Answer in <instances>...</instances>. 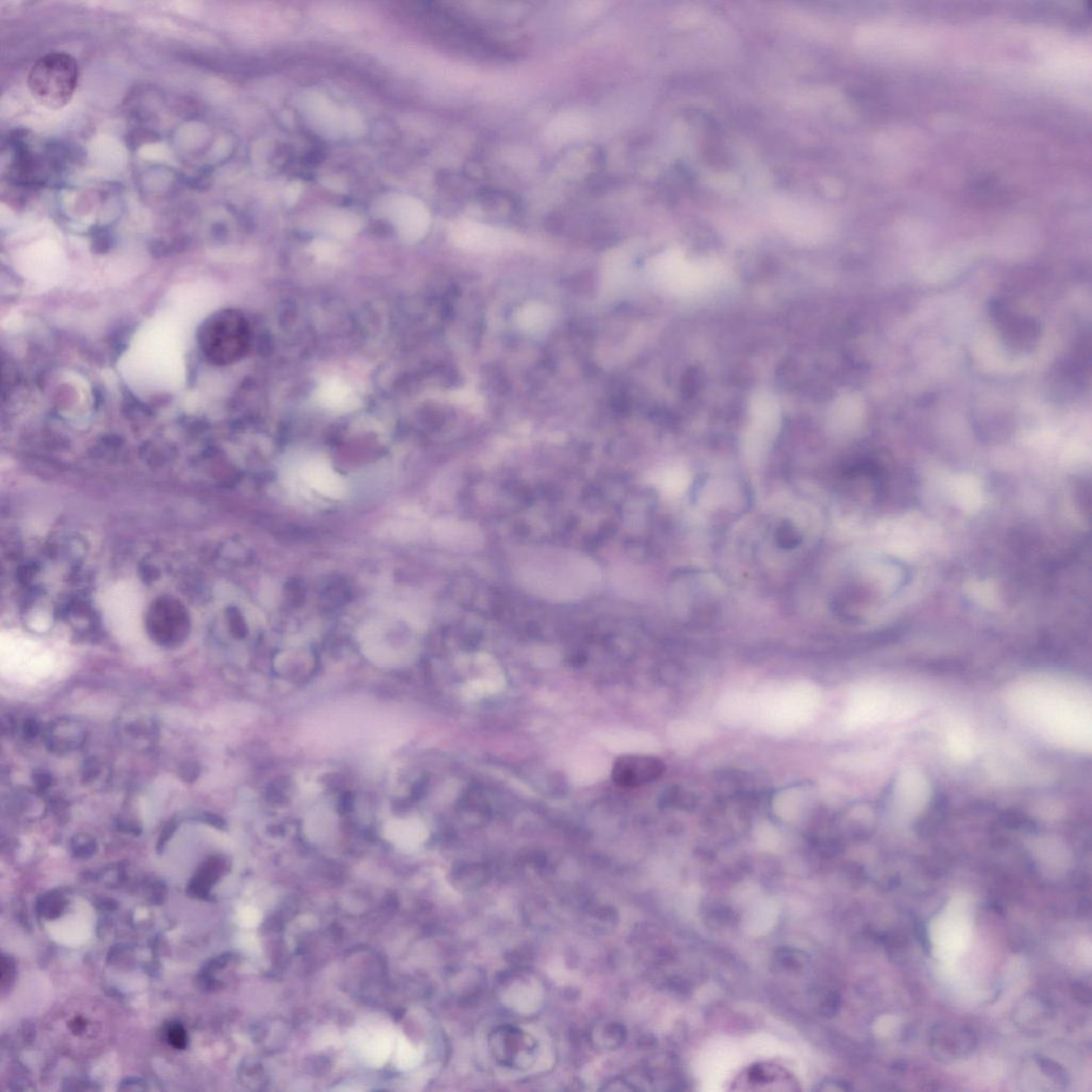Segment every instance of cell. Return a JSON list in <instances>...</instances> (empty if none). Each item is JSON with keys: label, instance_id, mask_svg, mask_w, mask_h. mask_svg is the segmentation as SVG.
<instances>
[{"label": "cell", "instance_id": "7c38bea8", "mask_svg": "<svg viewBox=\"0 0 1092 1092\" xmlns=\"http://www.w3.org/2000/svg\"><path fill=\"white\" fill-rule=\"evenodd\" d=\"M589 119L583 113L568 111L561 113L547 126L546 137L550 143L564 144L579 139L588 134Z\"/></svg>", "mask_w": 1092, "mask_h": 1092}, {"label": "cell", "instance_id": "e0dca14e", "mask_svg": "<svg viewBox=\"0 0 1092 1092\" xmlns=\"http://www.w3.org/2000/svg\"><path fill=\"white\" fill-rule=\"evenodd\" d=\"M550 317L545 307L539 305L527 306L519 316V325L531 332H538L546 328Z\"/></svg>", "mask_w": 1092, "mask_h": 1092}, {"label": "cell", "instance_id": "277c9868", "mask_svg": "<svg viewBox=\"0 0 1092 1092\" xmlns=\"http://www.w3.org/2000/svg\"><path fill=\"white\" fill-rule=\"evenodd\" d=\"M449 234L458 247L474 252L498 251L508 247L513 241L512 236L505 231L471 220L455 222Z\"/></svg>", "mask_w": 1092, "mask_h": 1092}, {"label": "cell", "instance_id": "5bb4252c", "mask_svg": "<svg viewBox=\"0 0 1092 1092\" xmlns=\"http://www.w3.org/2000/svg\"><path fill=\"white\" fill-rule=\"evenodd\" d=\"M320 403L335 411H347L357 405V397L346 383L329 379L321 385L318 393Z\"/></svg>", "mask_w": 1092, "mask_h": 1092}, {"label": "cell", "instance_id": "7a4b0ae2", "mask_svg": "<svg viewBox=\"0 0 1092 1092\" xmlns=\"http://www.w3.org/2000/svg\"><path fill=\"white\" fill-rule=\"evenodd\" d=\"M79 69L77 60L65 53H51L37 61L28 74L32 97L49 110L68 105L77 91Z\"/></svg>", "mask_w": 1092, "mask_h": 1092}, {"label": "cell", "instance_id": "9a60e30c", "mask_svg": "<svg viewBox=\"0 0 1092 1092\" xmlns=\"http://www.w3.org/2000/svg\"><path fill=\"white\" fill-rule=\"evenodd\" d=\"M316 16L329 26L345 31L354 30L358 27L357 18L352 14L337 7H320L317 9Z\"/></svg>", "mask_w": 1092, "mask_h": 1092}, {"label": "cell", "instance_id": "ffe728a7", "mask_svg": "<svg viewBox=\"0 0 1092 1092\" xmlns=\"http://www.w3.org/2000/svg\"><path fill=\"white\" fill-rule=\"evenodd\" d=\"M312 251L321 261H332L338 254L337 245L325 240L315 241L313 245H312Z\"/></svg>", "mask_w": 1092, "mask_h": 1092}, {"label": "cell", "instance_id": "5b68a950", "mask_svg": "<svg viewBox=\"0 0 1092 1092\" xmlns=\"http://www.w3.org/2000/svg\"><path fill=\"white\" fill-rule=\"evenodd\" d=\"M665 770L663 760L655 756L628 754L616 760L612 777L619 787L635 788L656 781Z\"/></svg>", "mask_w": 1092, "mask_h": 1092}, {"label": "cell", "instance_id": "d6986e66", "mask_svg": "<svg viewBox=\"0 0 1092 1092\" xmlns=\"http://www.w3.org/2000/svg\"><path fill=\"white\" fill-rule=\"evenodd\" d=\"M364 122L360 113L354 110L344 111V134L350 137H358L363 134Z\"/></svg>", "mask_w": 1092, "mask_h": 1092}, {"label": "cell", "instance_id": "ac0fdd59", "mask_svg": "<svg viewBox=\"0 0 1092 1092\" xmlns=\"http://www.w3.org/2000/svg\"><path fill=\"white\" fill-rule=\"evenodd\" d=\"M1035 1061H1036L1039 1069L1042 1070L1046 1076L1049 1077V1079L1055 1082V1084L1062 1087V1089H1067V1087L1069 1086V1073H1068L1065 1068L1061 1066L1060 1063L1049 1060V1058L1042 1055L1035 1056Z\"/></svg>", "mask_w": 1092, "mask_h": 1092}, {"label": "cell", "instance_id": "52a82bcc", "mask_svg": "<svg viewBox=\"0 0 1092 1092\" xmlns=\"http://www.w3.org/2000/svg\"><path fill=\"white\" fill-rule=\"evenodd\" d=\"M390 216L401 238L416 243L427 234L432 224L428 208L412 197H399L391 202Z\"/></svg>", "mask_w": 1092, "mask_h": 1092}, {"label": "cell", "instance_id": "44dd1931", "mask_svg": "<svg viewBox=\"0 0 1092 1092\" xmlns=\"http://www.w3.org/2000/svg\"><path fill=\"white\" fill-rule=\"evenodd\" d=\"M168 1040L172 1047L178 1049L185 1048L187 1046V1035L185 1029L181 1025L172 1024L168 1029Z\"/></svg>", "mask_w": 1092, "mask_h": 1092}, {"label": "cell", "instance_id": "4fadbf2b", "mask_svg": "<svg viewBox=\"0 0 1092 1092\" xmlns=\"http://www.w3.org/2000/svg\"><path fill=\"white\" fill-rule=\"evenodd\" d=\"M386 839L400 848L410 849L424 840V826L416 820H395L385 827Z\"/></svg>", "mask_w": 1092, "mask_h": 1092}, {"label": "cell", "instance_id": "9c48e42d", "mask_svg": "<svg viewBox=\"0 0 1092 1092\" xmlns=\"http://www.w3.org/2000/svg\"><path fill=\"white\" fill-rule=\"evenodd\" d=\"M307 117L321 134L338 137L344 134V111H340L330 98L320 93H312L305 98Z\"/></svg>", "mask_w": 1092, "mask_h": 1092}, {"label": "cell", "instance_id": "cb8c5ba5", "mask_svg": "<svg viewBox=\"0 0 1092 1092\" xmlns=\"http://www.w3.org/2000/svg\"><path fill=\"white\" fill-rule=\"evenodd\" d=\"M415 1060H416L415 1053L412 1048L409 1047L408 1044H405V1043L404 1044V1046L400 1047L399 1061H400L401 1066L403 1067L412 1066Z\"/></svg>", "mask_w": 1092, "mask_h": 1092}, {"label": "cell", "instance_id": "2e32d148", "mask_svg": "<svg viewBox=\"0 0 1092 1092\" xmlns=\"http://www.w3.org/2000/svg\"><path fill=\"white\" fill-rule=\"evenodd\" d=\"M327 228L331 233L340 238H352L356 234L360 224L356 216L348 214V212H335L334 215L329 217L327 221Z\"/></svg>", "mask_w": 1092, "mask_h": 1092}, {"label": "cell", "instance_id": "d4e9b609", "mask_svg": "<svg viewBox=\"0 0 1092 1092\" xmlns=\"http://www.w3.org/2000/svg\"><path fill=\"white\" fill-rule=\"evenodd\" d=\"M301 191L302 189H301L300 183L294 182V183H291V185H288L285 191V201L288 203V204L291 205V204H294V203H296V201L298 200V198L300 197Z\"/></svg>", "mask_w": 1092, "mask_h": 1092}, {"label": "cell", "instance_id": "603a6c76", "mask_svg": "<svg viewBox=\"0 0 1092 1092\" xmlns=\"http://www.w3.org/2000/svg\"><path fill=\"white\" fill-rule=\"evenodd\" d=\"M914 933H915L916 938H918L921 948H923L924 953L928 955V956H930L931 943L929 940V935L928 933V929H926V926L924 925V923H921V921H915Z\"/></svg>", "mask_w": 1092, "mask_h": 1092}, {"label": "cell", "instance_id": "8992f818", "mask_svg": "<svg viewBox=\"0 0 1092 1092\" xmlns=\"http://www.w3.org/2000/svg\"><path fill=\"white\" fill-rule=\"evenodd\" d=\"M653 273L661 285L677 292L696 291L703 285L706 278L701 269L675 253L665 254L656 259Z\"/></svg>", "mask_w": 1092, "mask_h": 1092}, {"label": "cell", "instance_id": "3957f363", "mask_svg": "<svg viewBox=\"0 0 1092 1092\" xmlns=\"http://www.w3.org/2000/svg\"><path fill=\"white\" fill-rule=\"evenodd\" d=\"M0 664L8 678L22 682H36L51 673L55 657L44 645L31 638L9 632L3 633Z\"/></svg>", "mask_w": 1092, "mask_h": 1092}, {"label": "cell", "instance_id": "6da1fadb", "mask_svg": "<svg viewBox=\"0 0 1092 1092\" xmlns=\"http://www.w3.org/2000/svg\"><path fill=\"white\" fill-rule=\"evenodd\" d=\"M515 579L524 590L554 603L579 601L597 593L602 572L589 557L562 548H542L518 562Z\"/></svg>", "mask_w": 1092, "mask_h": 1092}, {"label": "cell", "instance_id": "7402d4cb", "mask_svg": "<svg viewBox=\"0 0 1092 1092\" xmlns=\"http://www.w3.org/2000/svg\"><path fill=\"white\" fill-rule=\"evenodd\" d=\"M1071 995L1077 1003L1089 1007L1091 1005L1090 988L1082 982H1075L1071 987Z\"/></svg>", "mask_w": 1092, "mask_h": 1092}, {"label": "cell", "instance_id": "30bf717a", "mask_svg": "<svg viewBox=\"0 0 1092 1092\" xmlns=\"http://www.w3.org/2000/svg\"><path fill=\"white\" fill-rule=\"evenodd\" d=\"M952 1033L948 1025H938L931 1032V1048L938 1056L961 1057L975 1048L977 1038L971 1028H953Z\"/></svg>", "mask_w": 1092, "mask_h": 1092}, {"label": "cell", "instance_id": "8fae6325", "mask_svg": "<svg viewBox=\"0 0 1092 1092\" xmlns=\"http://www.w3.org/2000/svg\"><path fill=\"white\" fill-rule=\"evenodd\" d=\"M302 476L306 484L318 492L319 494L330 499H339L345 493V484L342 477L335 472L327 463L310 461L302 469Z\"/></svg>", "mask_w": 1092, "mask_h": 1092}, {"label": "cell", "instance_id": "ba28073f", "mask_svg": "<svg viewBox=\"0 0 1092 1092\" xmlns=\"http://www.w3.org/2000/svg\"><path fill=\"white\" fill-rule=\"evenodd\" d=\"M97 1011L94 1006H74L70 1008L69 1014L65 1011L61 1015L63 1016L60 1022L65 1024V1030L70 1034V1042H79V1049H83L82 1042H87L89 1049H93L102 1042V1036L105 1034L103 1029L105 1023L103 1015H97Z\"/></svg>", "mask_w": 1092, "mask_h": 1092}]
</instances>
